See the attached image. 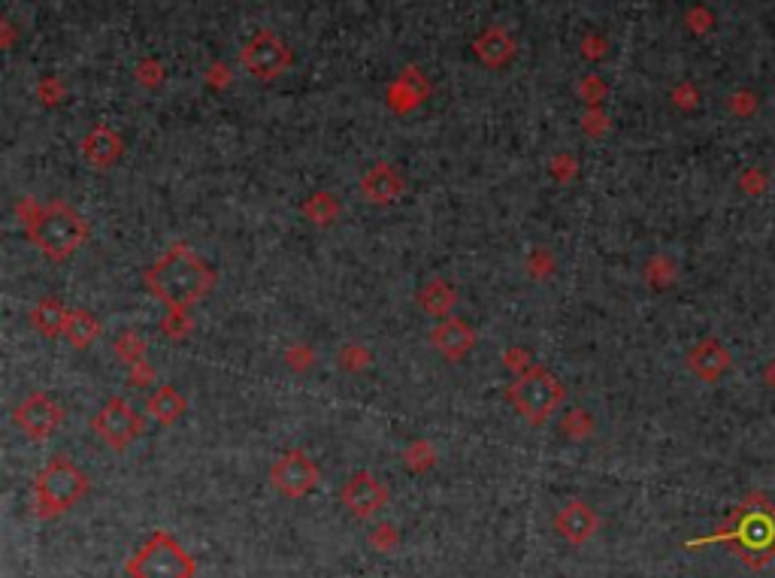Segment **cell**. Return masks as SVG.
Returning a JSON list of instances; mask_svg holds the SVG:
<instances>
[{
	"mask_svg": "<svg viewBox=\"0 0 775 578\" xmlns=\"http://www.w3.org/2000/svg\"><path fill=\"white\" fill-rule=\"evenodd\" d=\"M146 285L149 291L170 306V312H188L194 303H200L212 285L215 273L212 267L185 243L170 246L149 270H146Z\"/></svg>",
	"mask_w": 775,
	"mask_h": 578,
	"instance_id": "1",
	"label": "cell"
},
{
	"mask_svg": "<svg viewBox=\"0 0 775 578\" xmlns=\"http://www.w3.org/2000/svg\"><path fill=\"white\" fill-rule=\"evenodd\" d=\"M31 243L52 261H67L88 240L85 218L67 203H49L25 218Z\"/></svg>",
	"mask_w": 775,
	"mask_h": 578,
	"instance_id": "2",
	"label": "cell"
},
{
	"mask_svg": "<svg viewBox=\"0 0 775 578\" xmlns=\"http://www.w3.org/2000/svg\"><path fill=\"white\" fill-rule=\"evenodd\" d=\"M706 542H733L751 566L769 563L775 557V506L754 494L739 506L733 524Z\"/></svg>",
	"mask_w": 775,
	"mask_h": 578,
	"instance_id": "3",
	"label": "cell"
},
{
	"mask_svg": "<svg viewBox=\"0 0 775 578\" xmlns=\"http://www.w3.org/2000/svg\"><path fill=\"white\" fill-rule=\"evenodd\" d=\"M88 494V476L67 457H52L34 482V509L40 518H58Z\"/></svg>",
	"mask_w": 775,
	"mask_h": 578,
	"instance_id": "4",
	"label": "cell"
},
{
	"mask_svg": "<svg viewBox=\"0 0 775 578\" xmlns=\"http://www.w3.org/2000/svg\"><path fill=\"white\" fill-rule=\"evenodd\" d=\"M125 572L131 578H194L197 566L194 557L179 545V539L155 530L146 545H140L134 557H128Z\"/></svg>",
	"mask_w": 775,
	"mask_h": 578,
	"instance_id": "5",
	"label": "cell"
},
{
	"mask_svg": "<svg viewBox=\"0 0 775 578\" xmlns=\"http://www.w3.org/2000/svg\"><path fill=\"white\" fill-rule=\"evenodd\" d=\"M509 400L512 406L521 412V418L533 427H542L551 415L558 412V406L564 403V385L558 376H551L548 370L530 367L524 370L512 385H509Z\"/></svg>",
	"mask_w": 775,
	"mask_h": 578,
	"instance_id": "6",
	"label": "cell"
},
{
	"mask_svg": "<svg viewBox=\"0 0 775 578\" xmlns=\"http://www.w3.org/2000/svg\"><path fill=\"white\" fill-rule=\"evenodd\" d=\"M91 427L97 430V436L116 451H125L128 445L137 442V436L143 433V415L134 412V406L122 397L106 400L103 409L91 418Z\"/></svg>",
	"mask_w": 775,
	"mask_h": 578,
	"instance_id": "7",
	"label": "cell"
},
{
	"mask_svg": "<svg viewBox=\"0 0 775 578\" xmlns=\"http://www.w3.org/2000/svg\"><path fill=\"white\" fill-rule=\"evenodd\" d=\"M270 482H273V488H276L282 497H288V500H303V497H309V494L318 488L321 473H318V467L312 464V457H309L306 451L291 448V451H285V454L276 460V464L270 467Z\"/></svg>",
	"mask_w": 775,
	"mask_h": 578,
	"instance_id": "8",
	"label": "cell"
},
{
	"mask_svg": "<svg viewBox=\"0 0 775 578\" xmlns=\"http://www.w3.org/2000/svg\"><path fill=\"white\" fill-rule=\"evenodd\" d=\"M64 421V409L52 394H31L28 400L19 403L16 409V424L31 436V439H46L52 436Z\"/></svg>",
	"mask_w": 775,
	"mask_h": 578,
	"instance_id": "9",
	"label": "cell"
},
{
	"mask_svg": "<svg viewBox=\"0 0 775 578\" xmlns=\"http://www.w3.org/2000/svg\"><path fill=\"white\" fill-rule=\"evenodd\" d=\"M343 503H346V509H349L355 518L367 521V518H373V515H379V512L385 509V503H388V488H385L373 473L358 470V473H352L349 482L343 485Z\"/></svg>",
	"mask_w": 775,
	"mask_h": 578,
	"instance_id": "10",
	"label": "cell"
},
{
	"mask_svg": "<svg viewBox=\"0 0 775 578\" xmlns=\"http://www.w3.org/2000/svg\"><path fill=\"white\" fill-rule=\"evenodd\" d=\"M430 342H433V349H439L449 361H461L464 355L473 352L476 333H473V327H470L467 321H461V318H446V321H439V324L430 330Z\"/></svg>",
	"mask_w": 775,
	"mask_h": 578,
	"instance_id": "11",
	"label": "cell"
},
{
	"mask_svg": "<svg viewBox=\"0 0 775 578\" xmlns=\"http://www.w3.org/2000/svg\"><path fill=\"white\" fill-rule=\"evenodd\" d=\"M597 512L582 503V500H573L567 503L558 515H555V530L561 533V539H567L570 545H585L594 533H597Z\"/></svg>",
	"mask_w": 775,
	"mask_h": 578,
	"instance_id": "12",
	"label": "cell"
},
{
	"mask_svg": "<svg viewBox=\"0 0 775 578\" xmlns=\"http://www.w3.org/2000/svg\"><path fill=\"white\" fill-rule=\"evenodd\" d=\"M361 191H364V197L370 200V203H391V200H397L400 197V191H403V179H400V173L394 170V167H388V164H376L373 170H367L364 176H361Z\"/></svg>",
	"mask_w": 775,
	"mask_h": 578,
	"instance_id": "13",
	"label": "cell"
},
{
	"mask_svg": "<svg viewBox=\"0 0 775 578\" xmlns=\"http://www.w3.org/2000/svg\"><path fill=\"white\" fill-rule=\"evenodd\" d=\"M82 155L91 167L106 170L122 158V140L116 134H109L106 128H97L82 140Z\"/></svg>",
	"mask_w": 775,
	"mask_h": 578,
	"instance_id": "14",
	"label": "cell"
},
{
	"mask_svg": "<svg viewBox=\"0 0 775 578\" xmlns=\"http://www.w3.org/2000/svg\"><path fill=\"white\" fill-rule=\"evenodd\" d=\"M688 364H691V370H694L697 376H703V379H718V376L727 370V355H724V349H721L715 339H706V342H700L697 349L691 352Z\"/></svg>",
	"mask_w": 775,
	"mask_h": 578,
	"instance_id": "15",
	"label": "cell"
},
{
	"mask_svg": "<svg viewBox=\"0 0 775 578\" xmlns=\"http://www.w3.org/2000/svg\"><path fill=\"white\" fill-rule=\"evenodd\" d=\"M97 336H100V321L88 309H70L64 339L73 345V349H88Z\"/></svg>",
	"mask_w": 775,
	"mask_h": 578,
	"instance_id": "16",
	"label": "cell"
},
{
	"mask_svg": "<svg viewBox=\"0 0 775 578\" xmlns=\"http://www.w3.org/2000/svg\"><path fill=\"white\" fill-rule=\"evenodd\" d=\"M67 315H70V309H64L58 300L46 297V300H40V303L31 309V324H34L43 336H64Z\"/></svg>",
	"mask_w": 775,
	"mask_h": 578,
	"instance_id": "17",
	"label": "cell"
},
{
	"mask_svg": "<svg viewBox=\"0 0 775 578\" xmlns=\"http://www.w3.org/2000/svg\"><path fill=\"white\" fill-rule=\"evenodd\" d=\"M149 412H152V418L161 421V424H176V421L182 418V412H185V400H182V394H179L176 388L164 385V388H158V391L152 394Z\"/></svg>",
	"mask_w": 775,
	"mask_h": 578,
	"instance_id": "18",
	"label": "cell"
},
{
	"mask_svg": "<svg viewBox=\"0 0 775 578\" xmlns=\"http://www.w3.org/2000/svg\"><path fill=\"white\" fill-rule=\"evenodd\" d=\"M418 303L427 315H449V309L455 306V291H452V285L436 279L418 291Z\"/></svg>",
	"mask_w": 775,
	"mask_h": 578,
	"instance_id": "19",
	"label": "cell"
},
{
	"mask_svg": "<svg viewBox=\"0 0 775 578\" xmlns=\"http://www.w3.org/2000/svg\"><path fill=\"white\" fill-rule=\"evenodd\" d=\"M766 379H769V385L775 388V361L769 364V370H766Z\"/></svg>",
	"mask_w": 775,
	"mask_h": 578,
	"instance_id": "20",
	"label": "cell"
}]
</instances>
